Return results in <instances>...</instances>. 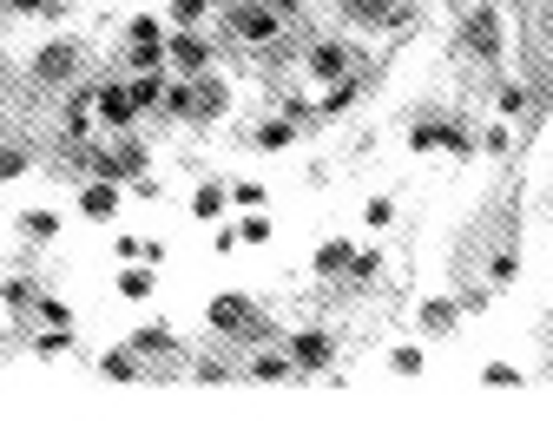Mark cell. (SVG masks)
Listing matches in <instances>:
<instances>
[{"label":"cell","mask_w":553,"mask_h":434,"mask_svg":"<svg viewBox=\"0 0 553 434\" xmlns=\"http://www.w3.org/2000/svg\"><path fill=\"white\" fill-rule=\"evenodd\" d=\"M237 33H244L251 47H270V40L284 33V14H270L264 0H257V7H237Z\"/></svg>","instance_id":"cell-7"},{"label":"cell","mask_w":553,"mask_h":434,"mask_svg":"<svg viewBox=\"0 0 553 434\" xmlns=\"http://www.w3.org/2000/svg\"><path fill=\"white\" fill-rule=\"evenodd\" d=\"M126 33H132V47H165V27H158L152 14H139V20H132Z\"/></svg>","instance_id":"cell-23"},{"label":"cell","mask_w":553,"mask_h":434,"mask_svg":"<svg viewBox=\"0 0 553 434\" xmlns=\"http://www.w3.org/2000/svg\"><path fill=\"white\" fill-rule=\"evenodd\" d=\"M79 211L93 217V224H112V217H119V185H112V178H93V185L79 191Z\"/></svg>","instance_id":"cell-8"},{"label":"cell","mask_w":553,"mask_h":434,"mask_svg":"<svg viewBox=\"0 0 553 434\" xmlns=\"http://www.w3.org/2000/svg\"><path fill=\"white\" fill-rule=\"evenodd\" d=\"M145 171V145L126 139V145H112V152H93V178H112V185H126V178H139Z\"/></svg>","instance_id":"cell-3"},{"label":"cell","mask_w":553,"mask_h":434,"mask_svg":"<svg viewBox=\"0 0 553 434\" xmlns=\"http://www.w3.org/2000/svg\"><path fill=\"white\" fill-rule=\"evenodd\" d=\"M251 375H257V382H284L290 362H284V356H257V362H251Z\"/></svg>","instance_id":"cell-27"},{"label":"cell","mask_w":553,"mask_h":434,"mask_svg":"<svg viewBox=\"0 0 553 434\" xmlns=\"http://www.w3.org/2000/svg\"><path fill=\"white\" fill-rule=\"evenodd\" d=\"M86 119H93V93H79L73 106H66V132H86Z\"/></svg>","instance_id":"cell-29"},{"label":"cell","mask_w":553,"mask_h":434,"mask_svg":"<svg viewBox=\"0 0 553 434\" xmlns=\"http://www.w3.org/2000/svg\"><path fill=\"white\" fill-rule=\"evenodd\" d=\"M363 217H369V224H389L395 204H389V198H369V204H363Z\"/></svg>","instance_id":"cell-38"},{"label":"cell","mask_w":553,"mask_h":434,"mask_svg":"<svg viewBox=\"0 0 553 434\" xmlns=\"http://www.w3.org/2000/svg\"><path fill=\"white\" fill-rule=\"evenodd\" d=\"M126 93H132V106H139V112H152L158 99H165V79H158V73H139V79L126 86Z\"/></svg>","instance_id":"cell-20"},{"label":"cell","mask_w":553,"mask_h":434,"mask_svg":"<svg viewBox=\"0 0 553 434\" xmlns=\"http://www.w3.org/2000/svg\"><path fill=\"white\" fill-rule=\"evenodd\" d=\"M349 257H356V244H343V237L316 244V277H349Z\"/></svg>","instance_id":"cell-16"},{"label":"cell","mask_w":553,"mask_h":434,"mask_svg":"<svg viewBox=\"0 0 553 434\" xmlns=\"http://www.w3.org/2000/svg\"><path fill=\"white\" fill-rule=\"evenodd\" d=\"M20 171H27V152H0V185H7V178H20Z\"/></svg>","instance_id":"cell-37"},{"label":"cell","mask_w":553,"mask_h":434,"mask_svg":"<svg viewBox=\"0 0 553 434\" xmlns=\"http://www.w3.org/2000/svg\"><path fill=\"white\" fill-rule=\"evenodd\" d=\"M461 47H468V60L494 66V60L507 53V27H501V14H494V7H474V14L461 20Z\"/></svg>","instance_id":"cell-2"},{"label":"cell","mask_w":553,"mask_h":434,"mask_svg":"<svg viewBox=\"0 0 553 434\" xmlns=\"http://www.w3.org/2000/svg\"><path fill=\"white\" fill-rule=\"evenodd\" d=\"M73 66H79L73 40H53V47L40 53V60H33V73H40V79H66V73H73Z\"/></svg>","instance_id":"cell-15"},{"label":"cell","mask_w":553,"mask_h":434,"mask_svg":"<svg viewBox=\"0 0 553 434\" xmlns=\"http://www.w3.org/2000/svg\"><path fill=\"white\" fill-rule=\"evenodd\" d=\"M99 369H106L112 382H139V349H112V356L99 362Z\"/></svg>","instance_id":"cell-21"},{"label":"cell","mask_w":553,"mask_h":434,"mask_svg":"<svg viewBox=\"0 0 553 434\" xmlns=\"http://www.w3.org/2000/svg\"><path fill=\"white\" fill-rule=\"evenodd\" d=\"M376 270H382V250H356V257H349V277L356 283H369Z\"/></svg>","instance_id":"cell-25"},{"label":"cell","mask_w":553,"mask_h":434,"mask_svg":"<svg viewBox=\"0 0 553 434\" xmlns=\"http://www.w3.org/2000/svg\"><path fill=\"white\" fill-rule=\"evenodd\" d=\"M224 211H231V191H224L218 178H211V185H198V198H191V217H198V224H218Z\"/></svg>","instance_id":"cell-14"},{"label":"cell","mask_w":553,"mask_h":434,"mask_svg":"<svg viewBox=\"0 0 553 434\" xmlns=\"http://www.w3.org/2000/svg\"><path fill=\"white\" fill-rule=\"evenodd\" d=\"M409 145H415V152H468V132H461V125L455 119H448V125H435V119H422V125H415V132H409Z\"/></svg>","instance_id":"cell-4"},{"label":"cell","mask_w":553,"mask_h":434,"mask_svg":"<svg viewBox=\"0 0 553 434\" xmlns=\"http://www.w3.org/2000/svg\"><path fill=\"white\" fill-rule=\"evenodd\" d=\"M481 382H488V388H514V382H521V369H507V362H488V369H481Z\"/></svg>","instance_id":"cell-31"},{"label":"cell","mask_w":553,"mask_h":434,"mask_svg":"<svg viewBox=\"0 0 553 434\" xmlns=\"http://www.w3.org/2000/svg\"><path fill=\"white\" fill-rule=\"evenodd\" d=\"M126 60H132V73H158V66H165V47H132Z\"/></svg>","instance_id":"cell-28"},{"label":"cell","mask_w":553,"mask_h":434,"mask_svg":"<svg viewBox=\"0 0 553 434\" xmlns=\"http://www.w3.org/2000/svg\"><path fill=\"white\" fill-rule=\"evenodd\" d=\"M53 231H60V217L53 211H27V237H53Z\"/></svg>","instance_id":"cell-34"},{"label":"cell","mask_w":553,"mask_h":434,"mask_svg":"<svg viewBox=\"0 0 553 434\" xmlns=\"http://www.w3.org/2000/svg\"><path fill=\"white\" fill-rule=\"evenodd\" d=\"M389 369H395V375H422V349H395Z\"/></svg>","instance_id":"cell-33"},{"label":"cell","mask_w":553,"mask_h":434,"mask_svg":"<svg viewBox=\"0 0 553 434\" xmlns=\"http://www.w3.org/2000/svg\"><path fill=\"white\" fill-rule=\"evenodd\" d=\"M132 349H139V356H172L178 336H172L165 323H152V329H139V342H132Z\"/></svg>","instance_id":"cell-19"},{"label":"cell","mask_w":553,"mask_h":434,"mask_svg":"<svg viewBox=\"0 0 553 434\" xmlns=\"http://www.w3.org/2000/svg\"><path fill=\"white\" fill-rule=\"evenodd\" d=\"M527 106H534V93H527L521 79H507L501 86V112H527Z\"/></svg>","instance_id":"cell-26"},{"label":"cell","mask_w":553,"mask_h":434,"mask_svg":"<svg viewBox=\"0 0 553 434\" xmlns=\"http://www.w3.org/2000/svg\"><path fill=\"white\" fill-rule=\"evenodd\" d=\"M231 112V86L224 79H198L191 86V119H224Z\"/></svg>","instance_id":"cell-9"},{"label":"cell","mask_w":553,"mask_h":434,"mask_svg":"<svg viewBox=\"0 0 553 434\" xmlns=\"http://www.w3.org/2000/svg\"><path fill=\"white\" fill-rule=\"evenodd\" d=\"M363 99V86H356V73H343V79H330V93H323V112H349Z\"/></svg>","instance_id":"cell-17"},{"label":"cell","mask_w":553,"mask_h":434,"mask_svg":"<svg viewBox=\"0 0 553 434\" xmlns=\"http://www.w3.org/2000/svg\"><path fill=\"white\" fill-rule=\"evenodd\" d=\"M455 323H461V303H455V296H428V303H422V329H428V336H448Z\"/></svg>","instance_id":"cell-13"},{"label":"cell","mask_w":553,"mask_h":434,"mask_svg":"<svg viewBox=\"0 0 553 434\" xmlns=\"http://www.w3.org/2000/svg\"><path fill=\"white\" fill-rule=\"evenodd\" d=\"M211 329H224V336H244V342H257V336H270V316L257 310L251 296H237V290H224V296H211Z\"/></svg>","instance_id":"cell-1"},{"label":"cell","mask_w":553,"mask_h":434,"mask_svg":"<svg viewBox=\"0 0 553 434\" xmlns=\"http://www.w3.org/2000/svg\"><path fill=\"white\" fill-rule=\"evenodd\" d=\"M231 204H244V211H257V204H264V185H231Z\"/></svg>","instance_id":"cell-36"},{"label":"cell","mask_w":553,"mask_h":434,"mask_svg":"<svg viewBox=\"0 0 553 434\" xmlns=\"http://www.w3.org/2000/svg\"><path fill=\"white\" fill-rule=\"evenodd\" d=\"M40 316H47V323H73V310H66L60 296H47V303H40Z\"/></svg>","instance_id":"cell-39"},{"label":"cell","mask_w":553,"mask_h":434,"mask_svg":"<svg viewBox=\"0 0 553 434\" xmlns=\"http://www.w3.org/2000/svg\"><path fill=\"white\" fill-rule=\"evenodd\" d=\"M290 139H297V119H264L257 125V145H264V152H284Z\"/></svg>","instance_id":"cell-18"},{"label":"cell","mask_w":553,"mask_h":434,"mask_svg":"<svg viewBox=\"0 0 553 434\" xmlns=\"http://www.w3.org/2000/svg\"><path fill=\"white\" fill-rule=\"evenodd\" d=\"M20 14H60V0H14Z\"/></svg>","instance_id":"cell-40"},{"label":"cell","mask_w":553,"mask_h":434,"mask_svg":"<svg viewBox=\"0 0 553 434\" xmlns=\"http://www.w3.org/2000/svg\"><path fill=\"white\" fill-rule=\"evenodd\" d=\"M303 66H310V79H323V86H330V79L349 73V47H343V40H316V47L303 53Z\"/></svg>","instance_id":"cell-6"},{"label":"cell","mask_w":553,"mask_h":434,"mask_svg":"<svg viewBox=\"0 0 553 434\" xmlns=\"http://www.w3.org/2000/svg\"><path fill=\"white\" fill-rule=\"evenodd\" d=\"M165 60H172L178 73H205V66H211V40H198L191 27H178L172 40H165Z\"/></svg>","instance_id":"cell-5"},{"label":"cell","mask_w":553,"mask_h":434,"mask_svg":"<svg viewBox=\"0 0 553 434\" xmlns=\"http://www.w3.org/2000/svg\"><path fill=\"white\" fill-rule=\"evenodd\" d=\"M172 20L178 27H198L205 20V0H172Z\"/></svg>","instance_id":"cell-32"},{"label":"cell","mask_w":553,"mask_h":434,"mask_svg":"<svg viewBox=\"0 0 553 434\" xmlns=\"http://www.w3.org/2000/svg\"><path fill=\"white\" fill-rule=\"evenodd\" d=\"M119 296H132V303H145V296H152V264H132L126 277H119Z\"/></svg>","instance_id":"cell-22"},{"label":"cell","mask_w":553,"mask_h":434,"mask_svg":"<svg viewBox=\"0 0 553 434\" xmlns=\"http://www.w3.org/2000/svg\"><path fill=\"white\" fill-rule=\"evenodd\" d=\"M264 237H270V217L264 211H251L244 224H237V244H264Z\"/></svg>","instance_id":"cell-24"},{"label":"cell","mask_w":553,"mask_h":434,"mask_svg":"<svg viewBox=\"0 0 553 434\" xmlns=\"http://www.w3.org/2000/svg\"><path fill=\"white\" fill-rule=\"evenodd\" d=\"M349 14L369 20V27H402L409 20V0H349Z\"/></svg>","instance_id":"cell-12"},{"label":"cell","mask_w":553,"mask_h":434,"mask_svg":"<svg viewBox=\"0 0 553 434\" xmlns=\"http://www.w3.org/2000/svg\"><path fill=\"white\" fill-rule=\"evenodd\" d=\"M93 112H99L106 125H132V119H139V106H132L126 86H99V93H93Z\"/></svg>","instance_id":"cell-10"},{"label":"cell","mask_w":553,"mask_h":434,"mask_svg":"<svg viewBox=\"0 0 553 434\" xmlns=\"http://www.w3.org/2000/svg\"><path fill=\"white\" fill-rule=\"evenodd\" d=\"M507 145H514V139H507V125H488V132H481V152H494V158H501Z\"/></svg>","instance_id":"cell-35"},{"label":"cell","mask_w":553,"mask_h":434,"mask_svg":"<svg viewBox=\"0 0 553 434\" xmlns=\"http://www.w3.org/2000/svg\"><path fill=\"white\" fill-rule=\"evenodd\" d=\"M264 7H270V14H297L303 0H264Z\"/></svg>","instance_id":"cell-41"},{"label":"cell","mask_w":553,"mask_h":434,"mask_svg":"<svg viewBox=\"0 0 553 434\" xmlns=\"http://www.w3.org/2000/svg\"><path fill=\"white\" fill-rule=\"evenodd\" d=\"M330 356H336V342L323 336V329H303V336L290 342V362H297V369H323Z\"/></svg>","instance_id":"cell-11"},{"label":"cell","mask_w":553,"mask_h":434,"mask_svg":"<svg viewBox=\"0 0 553 434\" xmlns=\"http://www.w3.org/2000/svg\"><path fill=\"white\" fill-rule=\"evenodd\" d=\"M73 349V336H66V323H53L47 336H40V356H66Z\"/></svg>","instance_id":"cell-30"}]
</instances>
